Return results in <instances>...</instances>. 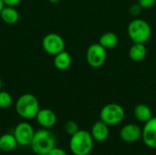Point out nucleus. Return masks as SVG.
<instances>
[{
    "instance_id": "obj_8",
    "label": "nucleus",
    "mask_w": 156,
    "mask_h": 155,
    "mask_svg": "<svg viewBox=\"0 0 156 155\" xmlns=\"http://www.w3.org/2000/svg\"><path fill=\"white\" fill-rule=\"evenodd\" d=\"M13 134L16 140L17 145L27 147L30 146L35 134V131L30 123L27 122H22L15 127Z\"/></svg>"
},
{
    "instance_id": "obj_14",
    "label": "nucleus",
    "mask_w": 156,
    "mask_h": 155,
    "mask_svg": "<svg viewBox=\"0 0 156 155\" xmlns=\"http://www.w3.org/2000/svg\"><path fill=\"white\" fill-rule=\"evenodd\" d=\"M0 17L4 23L7 25H15L19 20V13L15 8V6L5 5V7L0 12Z\"/></svg>"
},
{
    "instance_id": "obj_28",
    "label": "nucleus",
    "mask_w": 156,
    "mask_h": 155,
    "mask_svg": "<svg viewBox=\"0 0 156 155\" xmlns=\"http://www.w3.org/2000/svg\"><path fill=\"white\" fill-rule=\"evenodd\" d=\"M35 155H43V154H35Z\"/></svg>"
},
{
    "instance_id": "obj_7",
    "label": "nucleus",
    "mask_w": 156,
    "mask_h": 155,
    "mask_svg": "<svg viewBox=\"0 0 156 155\" xmlns=\"http://www.w3.org/2000/svg\"><path fill=\"white\" fill-rule=\"evenodd\" d=\"M42 48L47 54L56 56L65 50V40L57 33H49L43 37Z\"/></svg>"
},
{
    "instance_id": "obj_19",
    "label": "nucleus",
    "mask_w": 156,
    "mask_h": 155,
    "mask_svg": "<svg viewBox=\"0 0 156 155\" xmlns=\"http://www.w3.org/2000/svg\"><path fill=\"white\" fill-rule=\"evenodd\" d=\"M13 104L12 95L5 90L0 91V109H8Z\"/></svg>"
},
{
    "instance_id": "obj_10",
    "label": "nucleus",
    "mask_w": 156,
    "mask_h": 155,
    "mask_svg": "<svg viewBox=\"0 0 156 155\" xmlns=\"http://www.w3.org/2000/svg\"><path fill=\"white\" fill-rule=\"evenodd\" d=\"M120 137L127 143H135L142 138V129L137 124L128 123L121 129Z\"/></svg>"
},
{
    "instance_id": "obj_6",
    "label": "nucleus",
    "mask_w": 156,
    "mask_h": 155,
    "mask_svg": "<svg viewBox=\"0 0 156 155\" xmlns=\"http://www.w3.org/2000/svg\"><path fill=\"white\" fill-rule=\"evenodd\" d=\"M106 48L100 43H93L89 46L86 52V59L88 64L93 69L101 68L107 58Z\"/></svg>"
},
{
    "instance_id": "obj_9",
    "label": "nucleus",
    "mask_w": 156,
    "mask_h": 155,
    "mask_svg": "<svg viewBox=\"0 0 156 155\" xmlns=\"http://www.w3.org/2000/svg\"><path fill=\"white\" fill-rule=\"evenodd\" d=\"M142 139L149 148H156V118H152L144 123L142 129Z\"/></svg>"
},
{
    "instance_id": "obj_20",
    "label": "nucleus",
    "mask_w": 156,
    "mask_h": 155,
    "mask_svg": "<svg viewBox=\"0 0 156 155\" xmlns=\"http://www.w3.org/2000/svg\"><path fill=\"white\" fill-rule=\"evenodd\" d=\"M64 130L66 132V133L69 136H72L73 134H75L76 132H78L80 131V127L79 124L74 122V121H68L65 125H64Z\"/></svg>"
},
{
    "instance_id": "obj_12",
    "label": "nucleus",
    "mask_w": 156,
    "mask_h": 155,
    "mask_svg": "<svg viewBox=\"0 0 156 155\" xmlns=\"http://www.w3.org/2000/svg\"><path fill=\"white\" fill-rule=\"evenodd\" d=\"M90 132L94 141L99 143L104 142L109 137V125L101 120L97 121L93 123Z\"/></svg>"
},
{
    "instance_id": "obj_2",
    "label": "nucleus",
    "mask_w": 156,
    "mask_h": 155,
    "mask_svg": "<svg viewBox=\"0 0 156 155\" xmlns=\"http://www.w3.org/2000/svg\"><path fill=\"white\" fill-rule=\"evenodd\" d=\"M16 111L25 120L35 119L39 108V102L37 97L31 93H25L18 97L15 104Z\"/></svg>"
},
{
    "instance_id": "obj_18",
    "label": "nucleus",
    "mask_w": 156,
    "mask_h": 155,
    "mask_svg": "<svg viewBox=\"0 0 156 155\" xmlns=\"http://www.w3.org/2000/svg\"><path fill=\"white\" fill-rule=\"evenodd\" d=\"M99 43L106 49H112L114 48L118 43H119V37L118 36L113 32H105L102 34L100 37Z\"/></svg>"
},
{
    "instance_id": "obj_3",
    "label": "nucleus",
    "mask_w": 156,
    "mask_h": 155,
    "mask_svg": "<svg viewBox=\"0 0 156 155\" xmlns=\"http://www.w3.org/2000/svg\"><path fill=\"white\" fill-rule=\"evenodd\" d=\"M94 140L90 132L80 130L70 136L69 149L74 155H89L93 149Z\"/></svg>"
},
{
    "instance_id": "obj_17",
    "label": "nucleus",
    "mask_w": 156,
    "mask_h": 155,
    "mask_svg": "<svg viewBox=\"0 0 156 155\" xmlns=\"http://www.w3.org/2000/svg\"><path fill=\"white\" fill-rule=\"evenodd\" d=\"M17 145L16 140L12 133H5L0 136V151L4 153L12 152Z\"/></svg>"
},
{
    "instance_id": "obj_13",
    "label": "nucleus",
    "mask_w": 156,
    "mask_h": 155,
    "mask_svg": "<svg viewBox=\"0 0 156 155\" xmlns=\"http://www.w3.org/2000/svg\"><path fill=\"white\" fill-rule=\"evenodd\" d=\"M147 56V48L143 43H133L129 49V57L134 62L143 61Z\"/></svg>"
},
{
    "instance_id": "obj_23",
    "label": "nucleus",
    "mask_w": 156,
    "mask_h": 155,
    "mask_svg": "<svg viewBox=\"0 0 156 155\" xmlns=\"http://www.w3.org/2000/svg\"><path fill=\"white\" fill-rule=\"evenodd\" d=\"M48 155H68L67 153L61 149V148H58V147H54L48 153Z\"/></svg>"
},
{
    "instance_id": "obj_25",
    "label": "nucleus",
    "mask_w": 156,
    "mask_h": 155,
    "mask_svg": "<svg viewBox=\"0 0 156 155\" xmlns=\"http://www.w3.org/2000/svg\"><path fill=\"white\" fill-rule=\"evenodd\" d=\"M5 7V4L3 2V0H0V12L2 11V9Z\"/></svg>"
},
{
    "instance_id": "obj_11",
    "label": "nucleus",
    "mask_w": 156,
    "mask_h": 155,
    "mask_svg": "<svg viewBox=\"0 0 156 155\" xmlns=\"http://www.w3.org/2000/svg\"><path fill=\"white\" fill-rule=\"evenodd\" d=\"M37 123L44 129L52 128L57 122V115L50 109H40L36 116Z\"/></svg>"
},
{
    "instance_id": "obj_21",
    "label": "nucleus",
    "mask_w": 156,
    "mask_h": 155,
    "mask_svg": "<svg viewBox=\"0 0 156 155\" xmlns=\"http://www.w3.org/2000/svg\"><path fill=\"white\" fill-rule=\"evenodd\" d=\"M143 10V7L137 3V4H133L130 6L129 8V13L133 16H138L141 12Z\"/></svg>"
},
{
    "instance_id": "obj_4",
    "label": "nucleus",
    "mask_w": 156,
    "mask_h": 155,
    "mask_svg": "<svg viewBox=\"0 0 156 155\" xmlns=\"http://www.w3.org/2000/svg\"><path fill=\"white\" fill-rule=\"evenodd\" d=\"M127 33L133 43L145 44L151 37L152 27L146 20L135 17L129 23Z\"/></svg>"
},
{
    "instance_id": "obj_27",
    "label": "nucleus",
    "mask_w": 156,
    "mask_h": 155,
    "mask_svg": "<svg viewBox=\"0 0 156 155\" xmlns=\"http://www.w3.org/2000/svg\"><path fill=\"white\" fill-rule=\"evenodd\" d=\"M2 90V79H1V78H0V91Z\"/></svg>"
},
{
    "instance_id": "obj_22",
    "label": "nucleus",
    "mask_w": 156,
    "mask_h": 155,
    "mask_svg": "<svg viewBox=\"0 0 156 155\" xmlns=\"http://www.w3.org/2000/svg\"><path fill=\"white\" fill-rule=\"evenodd\" d=\"M137 3L143 7V9H148L155 5L156 0H137Z\"/></svg>"
},
{
    "instance_id": "obj_5",
    "label": "nucleus",
    "mask_w": 156,
    "mask_h": 155,
    "mask_svg": "<svg viewBox=\"0 0 156 155\" xmlns=\"http://www.w3.org/2000/svg\"><path fill=\"white\" fill-rule=\"evenodd\" d=\"M125 116L124 109L118 103H109L105 105L100 113L101 121L107 125H117L121 123Z\"/></svg>"
},
{
    "instance_id": "obj_16",
    "label": "nucleus",
    "mask_w": 156,
    "mask_h": 155,
    "mask_svg": "<svg viewBox=\"0 0 156 155\" xmlns=\"http://www.w3.org/2000/svg\"><path fill=\"white\" fill-rule=\"evenodd\" d=\"M71 62H72L71 56L66 50H63L62 52L54 56V60H53L54 67L58 70L68 69L70 67Z\"/></svg>"
},
{
    "instance_id": "obj_24",
    "label": "nucleus",
    "mask_w": 156,
    "mask_h": 155,
    "mask_svg": "<svg viewBox=\"0 0 156 155\" xmlns=\"http://www.w3.org/2000/svg\"><path fill=\"white\" fill-rule=\"evenodd\" d=\"M22 0H3L5 5H7V6H16L18 4L21 3Z\"/></svg>"
},
{
    "instance_id": "obj_1",
    "label": "nucleus",
    "mask_w": 156,
    "mask_h": 155,
    "mask_svg": "<svg viewBox=\"0 0 156 155\" xmlns=\"http://www.w3.org/2000/svg\"><path fill=\"white\" fill-rule=\"evenodd\" d=\"M56 136L51 131L48 129H41L35 132L30 148L35 154L48 155L54 147H56Z\"/></svg>"
},
{
    "instance_id": "obj_15",
    "label": "nucleus",
    "mask_w": 156,
    "mask_h": 155,
    "mask_svg": "<svg viewBox=\"0 0 156 155\" xmlns=\"http://www.w3.org/2000/svg\"><path fill=\"white\" fill-rule=\"evenodd\" d=\"M133 114H134L135 119L138 122H143V123L147 122L153 118V111L151 108L147 106L146 104H143V103L135 106L133 110Z\"/></svg>"
},
{
    "instance_id": "obj_26",
    "label": "nucleus",
    "mask_w": 156,
    "mask_h": 155,
    "mask_svg": "<svg viewBox=\"0 0 156 155\" xmlns=\"http://www.w3.org/2000/svg\"><path fill=\"white\" fill-rule=\"evenodd\" d=\"M59 1L60 0H48V2L51 4H58V3H59Z\"/></svg>"
}]
</instances>
